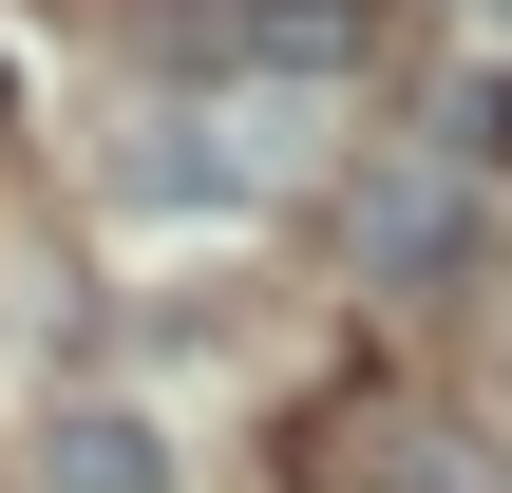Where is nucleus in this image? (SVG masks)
Wrapping results in <instances>:
<instances>
[{"label":"nucleus","mask_w":512,"mask_h":493,"mask_svg":"<svg viewBox=\"0 0 512 493\" xmlns=\"http://www.w3.org/2000/svg\"><path fill=\"white\" fill-rule=\"evenodd\" d=\"M456 247H475V190H456L437 152H418V171H361V266H380V285H437Z\"/></svg>","instance_id":"obj_1"},{"label":"nucleus","mask_w":512,"mask_h":493,"mask_svg":"<svg viewBox=\"0 0 512 493\" xmlns=\"http://www.w3.org/2000/svg\"><path fill=\"white\" fill-rule=\"evenodd\" d=\"M304 493H475V456H437L418 418H304Z\"/></svg>","instance_id":"obj_2"},{"label":"nucleus","mask_w":512,"mask_h":493,"mask_svg":"<svg viewBox=\"0 0 512 493\" xmlns=\"http://www.w3.org/2000/svg\"><path fill=\"white\" fill-rule=\"evenodd\" d=\"M38 475H57V493H171V437H152L133 399H76V418L38 437Z\"/></svg>","instance_id":"obj_3"},{"label":"nucleus","mask_w":512,"mask_h":493,"mask_svg":"<svg viewBox=\"0 0 512 493\" xmlns=\"http://www.w3.org/2000/svg\"><path fill=\"white\" fill-rule=\"evenodd\" d=\"M228 38H247L266 76H342V57L380 38V0H228Z\"/></svg>","instance_id":"obj_4"},{"label":"nucleus","mask_w":512,"mask_h":493,"mask_svg":"<svg viewBox=\"0 0 512 493\" xmlns=\"http://www.w3.org/2000/svg\"><path fill=\"white\" fill-rule=\"evenodd\" d=\"M494 38H512V0H494Z\"/></svg>","instance_id":"obj_5"}]
</instances>
